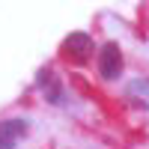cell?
I'll return each mask as SVG.
<instances>
[{
  "label": "cell",
  "instance_id": "3",
  "mask_svg": "<svg viewBox=\"0 0 149 149\" xmlns=\"http://www.w3.org/2000/svg\"><path fill=\"white\" fill-rule=\"evenodd\" d=\"M90 48H93V42H90V36H86V33H69V36H66V51H69L72 57H86V54H90Z\"/></svg>",
  "mask_w": 149,
  "mask_h": 149
},
{
  "label": "cell",
  "instance_id": "1",
  "mask_svg": "<svg viewBox=\"0 0 149 149\" xmlns=\"http://www.w3.org/2000/svg\"><path fill=\"white\" fill-rule=\"evenodd\" d=\"M98 69H102V78L107 81H116L122 74V54H119V45L116 42H107L98 54Z\"/></svg>",
  "mask_w": 149,
  "mask_h": 149
},
{
  "label": "cell",
  "instance_id": "2",
  "mask_svg": "<svg viewBox=\"0 0 149 149\" xmlns=\"http://www.w3.org/2000/svg\"><path fill=\"white\" fill-rule=\"evenodd\" d=\"M24 131H27V122H24V119H6V122H0V149H15L18 140L24 137Z\"/></svg>",
  "mask_w": 149,
  "mask_h": 149
}]
</instances>
